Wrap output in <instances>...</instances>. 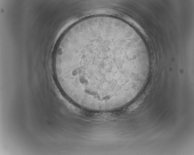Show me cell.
<instances>
[{
	"label": "cell",
	"mask_w": 194,
	"mask_h": 155,
	"mask_svg": "<svg viewBox=\"0 0 194 155\" xmlns=\"http://www.w3.org/2000/svg\"><path fill=\"white\" fill-rule=\"evenodd\" d=\"M114 32L104 23L76 24L58 46L56 80L65 95L80 107L98 111L117 109L134 85L127 48L116 40Z\"/></svg>",
	"instance_id": "6da1fadb"
}]
</instances>
